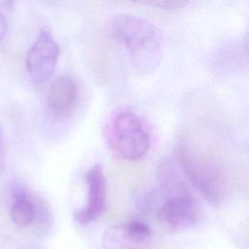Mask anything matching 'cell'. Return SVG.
<instances>
[{
  "instance_id": "cell-1",
  "label": "cell",
  "mask_w": 249,
  "mask_h": 249,
  "mask_svg": "<svg viewBox=\"0 0 249 249\" xmlns=\"http://www.w3.org/2000/svg\"><path fill=\"white\" fill-rule=\"evenodd\" d=\"M109 34L127 51L141 74L154 72L162 56V33L153 22L130 14L114 16L107 24Z\"/></svg>"
},
{
  "instance_id": "cell-2",
  "label": "cell",
  "mask_w": 249,
  "mask_h": 249,
  "mask_svg": "<svg viewBox=\"0 0 249 249\" xmlns=\"http://www.w3.org/2000/svg\"><path fill=\"white\" fill-rule=\"evenodd\" d=\"M175 157L191 184L211 205L220 204L226 196L229 179L220 160L201 147L181 140Z\"/></svg>"
},
{
  "instance_id": "cell-3",
  "label": "cell",
  "mask_w": 249,
  "mask_h": 249,
  "mask_svg": "<svg viewBox=\"0 0 249 249\" xmlns=\"http://www.w3.org/2000/svg\"><path fill=\"white\" fill-rule=\"evenodd\" d=\"M105 134L110 149L128 161L141 160L151 147V132L146 123L130 110L113 116L106 125Z\"/></svg>"
},
{
  "instance_id": "cell-4",
  "label": "cell",
  "mask_w": 249,
  "mask_h": 249,
  "mask_svg": "<svg viewBox=\"0 0 249 249\" xmlns=\"http://www.w3.org/2000/svg\"><path fill=\"white\" fill-rule=\"evenodd\" d=\"M9 216L16 227L27 229L36 225L37 231L47 230L51 220L46 203L20 184L10 188Z\"/></svg>"
},
{
  "instance_id": "cell-5",
  "label": "cell",
  "mask_w": 249,
  "mask_h": 249,
  "mask_svg": "<svg viewBox=\"0 0 249 249\" xmlns=\"http://www.w3.org/2000/svg\"><path fill=\"white\" fill-rule=\"evenodd\" d=\"M59 56V46L48 26L40 29L25 58L27 72L37 83L47 82L53 75Z\"/></svg>"
},
{
  "instance_id": "cell-6",
  "label": "cell",
  "mask_w": 249,
  "mask_h": 249,
  "mask_svg": "<svg viewBox=\"0 0 249 249\" xmlns=\"http://www.w3.org/2000/svg\"><path fill=\"white\" fill-rule=\"evenodd\" d=\"M200 206L190 193L170 196L159 208L157 219L165 229L179 231L193 227L200 218Z\"/></svg>"
},
{
  "instance_id": "cell-7",
  "label": "cell",
  "mask_w": 249,
  "mask_h": 249,
  "mask_svg": "<svg viewBox=\"0 0 249 249\" xmlns=\"http://www.w3.org/2000/svg\"><path fill=\"white\" fill-rule=\"evenodd\" d=\"M85 181L88 188L87 203L74 214V219L82 225L97 220L106 209L107 180L102 164H92L85 172Z\"/></svg>"
},
{
  "instance_id": "cell-8",
  "label": "cell",
  "mask_w": 249,
  "mask_h": 249,
  "mask_svg": "<svg viewBox=\"0 0 249 249\" xmlns=\"http://www.w3.org/2000/svg\"><path fill=\"white\" fill-rule=\"evenodd\" d=\"M78 89L70 76H60L51 85L47 94V106L55 116L67 114L75 105Z\"/></svg>"
},
{
  "instance_id": "cell-9",
  "label": "cell",
  "mask_w": 249,
  "mask_h": 249,
  "mask_svg": "<svg viewBox=\"0 0 249 249\" xmlns=\"http://www.w3.org/2000/svg\"><path fill=\"white\" fill-rule=\"evenodd\" d=\"M102 246L103 249H144V244L136 242L126 233L123 224L106 230L102 237Z\"/></svg>"
},
{
  "instance_id": "cell-10",
  "label": "cell",
  "mask_w": 249,
  "mask_h": 249,
  "mask_svg": "<svg viewBox=\"0 0 249 249\" xmlns=\"http://www.w3.org/2000/svg\"><path fill=\"white\" fill-rule=\"evenodd\" d=\"M124 225V228L126 233L136 242L140 244H146V242L150 239L152 235L151 229L140 220H130Z\"/></svg>"
},
{
  "instance_id": "cell-11",
  "label": "cell",
  "mask_w": 249,
  "mask_h": 249,
  "mask_svg": "<svg viewBox=\"0 0 249 249\" xmlns=\"http://www.w3.org/2000/svg\"><path fill=\"white\" fill-rule=\"evenodd\" d=\"M141 4H145L147 6L157 7L163 10H176L184 8L189 4L188 1H179V0H161V1H146L141 2Z\"/></svg>"
},
{
  "instance_id": "cell-12",
  "label": "cell",
  "mask_w": 249,
  "mask_h": 249,
  "mask_svg": "<svg viewBox=\"0 0 249 249\" xmlns=\"http://www.w3.org/2000/svg\"><path fill=\"white\" fill-rule=\"evenodd\" d=\"M5 169V146H4V139L3 134L0 129V178Z\"/></svg>"
},
{
  "instance_id": "cell-13",
  "label": "cell",
  "mask_w": 249,
  "mask_h": 249,
  "mask_svg": "<svg viewBox=\"0 0 249 249\" xmlns=\"http://www.w3.org/2000/svg\"><path fill=\"white\" fill-rule=\"evenodd\" d=\"M8 33V22L4 15L0 12V45L5 40Z\"/></svg>"
},
{
  "instance_id": "cell-14",
  "label": "cell",
  "mask_w": 249,
  "mask_h": 249,
  "mask_svg": "<svg viewBox=\"0 0 249 249\" xmlns=\"http://www.w3.org/2000/svg\"><path fill=\"white\" fill-rule=\"evenodd\" d=\"M26 249H36V248H26Z\"/></svg>"
}]
</instances>
